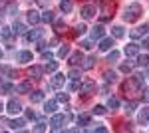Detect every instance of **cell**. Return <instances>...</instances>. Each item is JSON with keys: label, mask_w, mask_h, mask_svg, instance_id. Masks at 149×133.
<instances>
[{"label": "cell", "mask_w": 149, "mask_h": 133, "mask_svg": "<svg viewBox=\"0 0 149 133\" xmlns=\"http://www.w3.org/2000/svg\"><path fill=\"white\" fill-rule=\"evenodd\" d=\"M141 86H143V81H141V79L135 76V78H127L125 84L121 86V89L125 91V95H127V93H139Z\"/></svg>", "instance_id": "cell-1"}, {"label": "cell", "mask_w": 149, "mask_h": 133, "mask_svg": "<svg viewBox=\"0 0 149 133\" xmlns=\"http://www.w3.org/2000/svg\"><path fill=\"white\" fill-rule=\"evenodd\" d=\"M139 16H141V6H139V4H131V6L125 8L123 20H125V22H135Z\"/></svg>", "instance_id": "cell-2"}, {"label": "cell", "mask_w": 149, "mask_h": 133, "mask_svg": "<svg viewBox=\"0 0 149 133\" xmlns=\"http://www.w3.org/2000/svg\"><path fill=\"white\" fill-rule=\"evenodd\" d=\"M70 121V115L66 113V115H62V113H58V115H54L52 117V121H50V125H52V129L54 131H60L62 127H64V123Z\"/></svg>", "instance_id": "cell-3"}, {"label": "cell", "mask_w": 149, "mask_h": 133, "mask_svg": "<svg viewBox=\"0 0 149 133\" xmlns=\"http://www.w3.org/2000/svg\"><path fill=\"white\" fill-rule=\"evenodd\" d=\"M6 111H8L10 115H16V113L22 111V105H20L16 100H10V101H8V105H6Z\"/></svg>", "instance_id": "cell-4"}, {"label": "cell", "mask_w": 149, "mask_h": 133, "mask_svg": "<svg viewBox=\"0 0 149 133\" xmlns=\"http://www.w3.org/2000/svg\"><path fill=\"white\" fill-rule=\"evenodd\" d=\"M64 84H66V78H64L62 74H58L56 78H52V81H50V88H52V89H60V88H64Z\"/></svg>", "instance_id": "cell-5"}, {"label": "cell", "mask_w": 149, "mask_h": 133, "mask_svg": "<svg viewBox=\"0 0 149 133\" xmlns=\"http://www.w3.org/2000/svg\"><path fill=\"white\" fill-rule=\"evenodd\" d=\"M81 16H84L86 20L93 18V16H95V6H93V4H86V6L81 8Z\"/></svg>", "instance_id": "cell-6"}, {"label": "cell", "mask_w": 149, "mask_h": 133, "mask_svg": "<svg viewBox=\"0 0 149 133\" xmlns=\"http://www.w3.org/2000/svg\"><path fill=\"white\" fill-rule=\"evenodd\" d=\"M123 52H125V56H127V58H133V56H137V52H139V46L135 44V42H129V44L125 46V50H123Z\"/></svg>", "instance_id": "cell-7"}, {"label": "cell", "mask_w": 149, "mask_h": 133, "mask_svg": "<svg viewBox=\"0 0 149 133\" xmlns=\"http://www.w3.org/2000/svg\"><path fill=\"white\" fill-rule=\"evenodd\" d=\"M113 48V38H102L100 40V50L102 52H109Z\"/></svg>", "instance_id": "cell-8"}, {"label": "cell", "mask_w": 149, "mask_h": 133, "mask_svg": "<svg viewBox=\"0 0 149 133\" xmlns=\"http://www.w3.org/2000/svg\"><path fill=\"white\" fill-rule=\"evenodd\" d=\"M42 74H44V68H40V66H32V68H28V76L30 78H42Z\"/></svg>", "instance_id": "cell-9"}, {"label": "cell", "mask_w": 149, "mask_h": 133, "mask_svg": "<svg viewBox=\"0 0 149 133\" xmlns=\"http://www.w3.org/2000/svg\"><path fill=\"white\" fill-rule=\"evenodd\" d=\"M12 36H14V30H12V28H8V26L0 28V38H2V40L10 42V40H12Z\"/></svg>", "instance_id": "cell-10"}, {"label": "cell", "mask_w": 149, "mask_h": 133, "mask_svg": "<svg viewBox=\"0 0 149 133\" xmlns=\"http://www.w3.org/2000/svg\"><path fill=\"white\" fill-rule=\"evenodd\" d=\"M42 36V30L40 28H34V30H30V32H26V40L28 42H34V40H38Z\"/></svg>", "instance_id": "cell-11"}, {"label": "cell", "mask_w": 149, "mask_h": 133, "mask_svg": "<svg viewBox=\"0 0 149 133\" xmlns=\"http://www.w3.org/2000/svg\"><path fill=\"white\" fill-rule=\"evenodd\" d=\"M16 91L18 93H28V91H32V84L30 81H22V84L16 86Z\"/></svg>", "instance_id": "cell-12"}, {"label": "cell", "mask_w": 149, "mask_h": 133, "mask_svg": "<svg viewBox=\"0 0 149 133\" xmlns=\"http://www.w3.org/2000/svg\"><path fill=\"white\" fill-rule=\"evenodd\" d=\"M139 123L141 125H147V121H149V107H143V109L139 111Z\"/></svg>", "instance_id": "cell-13"}, {"label": "cell", "mask_w": 149, "mask_h": 133, "mask_svg": "<svg viewBox=\"0 0 149 133\" xmlns=\"http://www.w3.org/2000/svg\"><path fill=\"white\" fill-rule=\"evenodd\" d=\"M58 109V100H52V101H46L44 103V111L46 113H54Z\"/></svg>", "instance_id": "cell-14"}, {"label": "cell", "mask_w": 149, "mask_h": 133, "mask_svg": "<svg viewBox=\"0 0 149 133\" xmlns=\"http://www.w3.org/2000/svg\"><path fill=\"white\" fill-rule=\"evenodd\" d=\"M95 89V81H86L84 86H80V91L81 93H92Z\"/></svg>", "instance_id": "cell-15"}, {"label": "cell", "mask_w": 149, "mask_h": 133, "mask_svg": "<svg viewBox=\"0 0 149 133\" xmlns=\"http://www.w3.org/2000/svg\"><path fill=\"white\" fill-rule=\"evenodd\" d=\"M147 32H149V26H141V28H137V30H133V32H131V38H133V40H137V38H141L143 34H147Z\"/></svg>", "instance_id": "cell-16"}, {"label": "cell", "mask_w": 149, "mask_h": 133, "mask_svg": "<svg viewBox=\"0 0 149 133\" xmlns=\"http://www.w3.org/2000/svg\"><path fill=\"white\" fill-rule=\"evenodd\" d=\"M72 6H74L72 0H62V2H60V10L64 12V14H70V12H72Z\"/></svg>", "instance_id": "cell-17"}, {"label": "cell", "mask_w": 149, "mask_h": 133, "mask_svg": "<svg viewBox=\"0 0 149 133\" xmlns=\"http://www.w3.org/2000/svg\"><path fill=\"white\" fill-rule=\"evenodd\" d=\"M28 22H30V24H38V22H40V12L30 10V12H28Z\"/></svg>", "instance_id": "cell-18"}, {"label": "cell", "mask_w": 149, "mask_h": 133, "mask_svg": "<svg viewBox=\"0 0 149 133\" xmlns=\"http://www.w3.org/2000/svg\"><path fill=\"white\" fill-rule=\"evenodd\" d=\"M8 127L14 129V131H16V129H22L24 127V119H12V121H8Z\"/></svg>", "instance_id": "cell-19"}, {"label": "cell", "mask_w": 149, "mask_h": 133, "mask_svg": "<svg viewBox=\"0 0 149 133\" xmlns=\"http://www.w3.org/2000/svg\"><path fill=\"white\" fill-rule=\"evenodd\" d=\"M80 62H84V56H81L80 52H76V54L70 56V64H72V66H78Z\"/></svg>", "instance_id": "cell-20"}, {"label": "cell", "mask_w": 149, "mask_h": 133, "mask_svg": "<svg viewBox=\"0 0 149 133\" xmlns=\"http://www.w3.org/2000/svg\"><path fill=\"white\" fill-rule=\"evenodd\" d=\"M18 62H32V52H18Z\"/></svg>", "instance_id": "cell-21"}, {"label": "cell", "mask_w": 149, "mask_h": 133, "mask_svg": "<svg viewBox=\"0 0 149 133\" xmlns=\"http://www.w3.org/2000/svg\"><path fill=\"white\" fill-rule=\"evenodd\" d=\"M92 38L93 40H102L103 38V28L102 26H95V28L92 30Z\"/></svg>", "instance_id": "cell-22"}, {"label": "cell", "mask_w": 149, "mask_h": 133, "mask_svg": "<svg viewBox=\"0 0 149 133\" xmlns=\"http://www.w3.org/2000/svg\"><path fill=\"white\" fill-rule=\"evenodd\" d=\"M30 100H32V103H40V101L44 100V93L42 91H32L30 93Z\"/></svg>", "instance_id": "cell-23"}, {"label": "cell", "mask_w": 149, "mask_h": 133, "mask_svg": "<svg viewBox=\"0 0 149 133\" xmlns=\"http://www.w3.org/2000/svg\"><path fill=\"white\" fill-rule=\"evenodd\" d=\"M78 125H80V127H84V125H90V115H88V113H81V115H78Z\"/></svg>", "instance_id": "cell-24"}, {"label": "cell", "mask_w": 149, "mask_h": 133, "mask_svg": "<svg viewBox=\"0 0 149 133\" xmlns=\"http://www.w3.org/2000/svg\"><path fill=\"white\" fill-rule=\"evenodd\" d=\"M68 78H70V79H76V81H78V79L81 78L80 70H78V68H72V70H70V74H68Z\"/></svg>", "instance_id": "cell-25"}, {"label": "cell", "mask_w": 149, "mask_h": 133, "mask_svg": "<svg viewBox=\"0 0 149 133\" xmlns=\"http://www.w3.org/2000/svg\"><path fill=\"white\" fill-rule=\"evenodd\" d=\"M111 32H113L115 38H123L125 30H123V26H113V28H111Z\"/></svg>", "instance_id": "cell-26"}, {"label": "cell", "mask_w": 149, "mask_h": 133, "mask_svg": "<svg viewBox=\"0 0 149 133\" xmlns=\"http://www.w3.org/2000/svg\"><path fill=\"white\" fill-rule=\"evenodd\" d=\"M12 30H14V34H24L26 32V26H24L22 22H16L14 26H12Z\"/></svg>", "instance_id": "cell-27"}, {"label": "cell", "mask_w": 149, "mask_h": 133, "mask_svg": "<svg viewBox=\"0 0 149 133\" xmlns=\"http://www.w3.org/2000/svg\"><path fill=\"white\" fill-rule=\"evenodd\" d=\"M40 20H42V22H52V20H54V14L50 10H46L44 14H40Z\"/></svg>", "instance_id": "cell-28"}, {"label": "cell", "mask_w": 149, "mask_h": 133, "mask_svg": "<svg viewBox=\"0 0 149 133\" xmlns=\"http://www.w3.org/2000/svg\"><path fill=\"white\" fill-rule=\"evenodd\" d=\"M137 66H147L149 64V56H145V54H141V56H137V62H135Z\"/></svg>", "instance_id": "cell-29"}, {"label": "cell", "mask_w": 149, "mask_h": 133, "mask_svg": "<svg viewBox=\"0 0 149 133\" xmlns=\"http://www.w3.org/2000/svg\"><path fill=\"white\" fill-rule=\"evenodd\" d=\"M107 107H109V109H117V107H119V100H117V97H109V100H107Z\"/></svg>", "instance_id": "cell-30"}, {"label": "cell", "mask_w": 149, "mask_h": 133, "mask_svg": "<svg viewBox=\"0 0 149 133\" xmlns=\"http://www.w3.org/2000/svg\"><path fill=\"white\" fill-rule=\"evenodd\" d=\"M93 62H95V58H93V56L86 58V62H84V70H92V68H93Z\"/></svg>", "instance_id": "cell-31"}, {"label": "cell", "mask_w": 149, "mask_h": 133, "mask_svg": "<svg viewBox=\"0 0 149 133\" xmlns=\"http://www.w3.org/2000/svg\"><path fill=\"white\" fill-rule=\"evenodd\" d=\"M70 54V46H62V48H60V50H58V56H60V58H66V56Z\"/></svg>", "instance_id": "cell-32"}, {"label": "cell", "mask_w": 149, "mask_h": 133, "mask_svg": "<svg viewBox=\"0 0 149 133\" xmlns=\"http://www.w3.org/2000/svg\"><path fill=\"white\" fill-rule=\"evenodd\" d=\"M117 60H119V52L111 50V52L107 54V62H117Z\"/></svg>", "instance_id": "cell-33"}, {"label": "cell", "mask_w": 149, "mask_h": 133, "mask_svg": "<svg viewBox=\"0 0 149 133\" xmlns=\"http://www.w3.org/2000/svg\"><path fill=\"white\" fill-rule=\"evenodd\" d=\"M44 70H46V72H56L58 70V62H52V60H50V64H46Z\"/></svg>", "instance_id": "cell-34"}, {"label": "cell", "mask_w": 149, "mask_h": 133, "mask_svg": "<svg viewBox=\"0 0 149 133\" xmlns=\"http://www.w3.org/2000/svg\"><path fill=\"white\" fill-rule=\"evenodd\" d=\"M54 28H56V32H64V28H66L64 20H56V22H54Z\"/></svg>", "instance_id": "cell-35"}, {"label": "cell", "mask_w": 149, "mask_h": 133, "mask_svg": "<svg viewBox=\"0 0 149 133\" xmlns=\"http://www.w3.org/2000/svg\"><path fill=\"white\" fill-rule=\"evenodd\" d=\"M86 30H88V28H86V24H78V26H76V30H74V34H76V36H81Z\"/></svg>", "instance_id": "cell-36"}, {"label": "cell", "mask_w": 149, "mask_h": 133, "mask_svg": "<svg viewBox=\"0 0 149 133\" xmlns=\"http://www.w3.org/2000/svg\"><path fill=\"white\" fill-rule=\"evenodd\" d=\"M133 64H135V62H131V64H121L119 70H121L123 74H129V72H131V68H133Z\"/></svg>", "instance_id": "cell-37"}, {"label": "cell", "mask_w": 149, "mask_h": 133, "mask_svg": "<svg viewBox=\"0 0 149 133\" xmlns=\"http://www.w3.org/2000/svg\"><path fill=\"white\" fill-rule=\"evenodd\" d=\"M92 111L95 113V115H103V113H105V107H103V105H95Z\"/></svg>", "instance_id": "cell-38"}, {"label": "cell", "mask_w": 149, "mask_h": 133, "mask_svg": "<svg viewBox=\"0 0 149 133\" xmlns=\"http://www.w3.org/2000/svg\"><path fill=\"white\" fill-rule=\"evenodd\" d=\"M135 107H137V101H127V103H125V109L127 111H135Z\"/></svg>", "instance_id": "cell-39"}, {"label": "cell", "mask_w": 149, "mask_h": 133, "mask_svg": "<svg viewBox=\"0 0 149 133\" xmlns=\"http://www.w3.org/2000/svg\"><path fill=\"white\" fill-rule=\"evenodd\" d=\"M103 78H105V81H113L115 79V72H105Z\"/></svg>", "instance_id": "cell-40"}, {"label": "cell", "mask_w": 149, "mask_h": 133, "mask_svg": "<svg viewBox=\"0 0 149 133\" xmlns=\"http://www.w3.org/2000/svg\"><path fill=\"white\" fill-rule=\"evenodd\" d=\"M14 86H12V84H2V91H6V93H8V91H14Z\"/></svg>", "instance_id": "cell-41"}, {"label": "cell", "mask_w": 149, "mask_h": 133, "mask_svg": "<svg viewBox=\"0 0 149 133\" xmlns=\"http://www.w3.org/2000/svg\"><path fill=\"white\" fill-rule=\"evenodd\" d=\"M42 58H44V60H48V62H50V60H52V58H54V54H52V52H50V50H44V52H42Z\"/></svg>", "instance_id": "cell-42"}, {"label": "cell", "mask_w": 149, "mask_h": 133, "mask_svg": "<svg viewBox=\"0 0 149 133\" xmlns=\"http://www.w3.org/2000/svg\"><path fill=\"white\" fill-rule=\"evenodd\" d=\"M90 131H97V133H105L107 131V127H103V125H97V127H92Z\"/></svg>", "instance_id": "cell-43"}, {"label": "cell", "mask_w": 149, "mask_h": 133, "mask_svg": "<svg viewBox=\"0 0 149 133\" xmlns=\"http://www.w3.org/2000/svg\"><path fill=\"white\" fill-rule=\"evenodd\" d=\"M70 89H72V91H78V89H80V84H78L76 79H72V84H70Z\"/></svg>", "instance_id": "cell-44"}, {"label": "cell", "mask_w": 149, "mask_h": 133, "mask_svg": "<svg viewBox=\"0 0 149 133\" xmlns=\"http://www.w3.org/2000/svg\"><path fill=\"white\" fill-rule=\"evenodd\" d=\"M26 119H32V121H34V119H36V113L32 109H26Z\"/></svg>", "instance_id": "cell-45"}, {"label": "cell", "mask_w": 149, "mask_h": 133, "mask_svg": "<svg viewBox=\"0 0 149 133\" xmlns=\"http://www.w3.org/2000/svg\"><path fill=\"white\" fill-rule=\"evenodd\" d=\"M56 100H58V101H68V93H58Z\"/></svg>", "instance_id": "cell-46"}, {"label": "cell", "mask_w": 149, "mask_h": 133, "mask_svg": "<svg viewBox=\"0 0 149 133\" xmlns=\"http://www.w3.org/2000/svg\"><path fill=\"white\" fill-rule=\"evenodd\" d=\"M34 131H46V123H38L34 127Z\"/></svg>", "instance_id": "cell-47"}, {"label": "cell", "mask_w": 149, "mask_h": 133, "mask_svg": "<svg viewBox=\"0 0 149 133\" xmlns=\"http://www.w3.org/2000/svg\"><path fill=\"white\" fill-rule=\"evenodd\" d=\"M36 48H38V50H40V52H44V50H46V42H44V40H40V42H38V46H36Z\"/></svg>", "instance_id": "cell-48"}, {"label": "cell", "mask_w": 149, "mask_h": 133, "mask_svg": "<svg viewBox=\"0 0 149 133\" xmlns=\"http://www.w3.org/2000/svg\"><path fill=\"white\" fill-rule=\"evenodd\" d=\"M81 48H84V50H90V48H92V42H90V40L81 42Z\"/></svg>", "instance_id": "cell-49"}, {"label": "cell", "mask_w": 149, "mask_h": 133, "mask_svg": "<svg viewBox=\"0 0 149 133\" xmlns=\"http://www.w3.org/2000/svg\"><path fill=\"white\" fill-rule=\"evenodd\" d=\"M16 10H18V8H16V4H10V6H8V10H6V12H8V14H14Z\"/></svg>", "instance_id": "cell-50"}, {"label": "cell", "mask_w": 149, "mask_h": 133, "mask_svg": "<svg viewBox=\"0 0 149 133\" xmlns=\"http://www.w3.org/2000/svg\"><path fill=\"white\" fill-rule=\"evenodd\" d=\"M141 46H143V48H145V50L149 52V38H145V40H143V44H141Z\"/></svg>", "instance_id": "cell-51"}, {"label": "cell", "mask_w": 149, "mask_h": 133, "mask_svg": "<svg viewBox=\"0 0 149 133\" xmlns=\"http://www.w3.org/2000/svg\"><path fill=\"white\" fill-rule=\"evenodd\" d=\"M145 100L149 101V89H147V91H145Z\"/></svg>", "instance_id": "cell-52"}, {"label": "cell", "mask_w": 149, "mask_h": 133, "mask_svg": "<svg viewBox=\"0 0 149 133\" xmlns=\"http://www.w3.org/2000/svg\"><path fill=\"white\" fill-rule=\"evenodd\" d=\"M0 58H2V50H0Z\"/></svg>", "instance_id": "cell-53"}, {"label": "cell", "mask_w": 149, "mask_h": 133, "mask_svg": "<svg viewBox=\"0 0 149 133\" xmlns=\"http://www.w3.org/2000/svg\"><path fill=\"white\" fill-rule=\"evenodd\" d=\"M0 111H2V103H0Z\"/></svg>", "instance_id": "cell-54"}, {"label": "cell", "mask_w": 149, "mask_h": 133, "mask_svg": "<svg viewBox=\"0 0 149 133\" xmlns=\"http://www.w3.org/2000/svg\"><path fill=\"white\" fill-rule=\"evenodd\" d=\"M147 123H149V121H147Z\"/></svg>", "instance_id": "cell-55"}]
</instances>
